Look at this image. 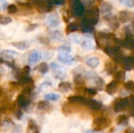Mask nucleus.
<instances>
[{"instance_id":"nucleus-22","label":"nucleus","mask_w":134,"mask_h":133,"mask_svg":"<svg viewBox=\"0 0 134 133\" xmlns=\"http://www.w3.org/2000/svg\"><path fill=\"white\" fill-rule=\"evenodd\" d=\"M83 92L87 96V98H93V96H95L97 95V91L93 88H86V89H84Z\"/></svg>"},{"instance_id":"nucleus-38","label":"nucleus","mask_w":134,"mask_h":133,"mask_svg":"<svg viewBox=\"0 0 134 133\" xmlns=\"http://www.w3.org/2000/svg\"><path fill=\"white\" fill-rule=\"evenodd\" d=\"M85 133H93V130H88V131H86Z\"/></svg>"},{"instance_id":"nucleus-28","label":"nucleus","mask_w":134,"mask_h":133,"mask_svg":"<svg viewBox=\"0 0 134 133\" xmlns=\"http://www.w3.org/2000/svg\"><path fill=\"white\" fill-rule=\"evenodd\" d=\"M38 127L36 122H35L34 120L30 119L29 122H28V129H29L30 131L32 132L33 130H35V129H38Z\"/></svg>"},{"instance_id":"nucleus-25","label":"nucleus","mask_w":134,"mask_h":133,"mask_svg":"<svg viewBox=\"0 0 134 133\" xmlns=\"http://www.w3.org/2000/svg\"><path fill=\"white\" fill-rule=\"evenodd\" d=\"M69 38H70V40L72 42H74L75 44H81L82 38H81V37L79 34H70Z\"/></svg>"},{"instance_id":"nucleus-21","label":"nucleus","mask_w":134,"mask_h":133,"mask_svg":"<svg viewBox=\"0 0 134 133\" xmlns=\"http://www.w3.org/2000/svg\"><path fill=\"white\" fill-rule=\"evenodd\" d=\"M114 77H115V79L117 80L119 82H123L126 78V73L123 71H119L115 73Z\"/></svg>"},{"instance_id":"nucleus-31","label":"nucleus","mask_w":134,"mask_h":133,"mask_svg":"<svg viewBox=\"0 0 134 133\" xmlns=\"http://www.w3.org/2000/svg\"><path fill=\"white\" fill-rule=\"evenodd\" d=\"M78 28H79V26H78V24H77L76 23H71V24H70L68 25V31H70V32L75 31L78 30Z\"/></svg>"},{"instance_id":"nucleus-9","label":"nucleus","mask_w":134,"mask_h":133,"mask_svg":"<svg viewBox=\"0 0 134 133\" xmlns=\"http://www.w3.org/2000/svg\"><path fill=\"white\" fill-rule=\"evenodd\" d=\"M119 83L120 82H119L115 79H114L110 83H108L106 85V89H105L107 93L109 94V95H114L118 91V89H119Z\"/></svg>"},{"instance_id":"nucleus-16","label":"nucleus","mask_w":134,"mask_h":133,"mask_svg":"<svg viewBox=\"0 0 134 133\" xmlns=\"http://www.w3.org/2000/svg\"><path fill=\"white\" fill-rule=\"evenodd\" d=\"M17 104L20 107H22V108L27 107L30 104V100L27 97L21 95L17 99Z\"/></svg>"},{"instance_id":"nucleus-12","label":"nucleus","mask_w":134,"mask_h":133,"mask_svg":"<svg viewBox=\"0 0 134 133\" xmlns=\"http://www.w3.org/2000/svg\"><path fill=\"white\" fill-rule=\"evenodd\" d=\"M42 59V53L39 51H34L32 52L28 58V62L31 65H35Z\"/></svg>"},{"instance_id":"nucleus-36","label":"nucleus","mask_w":134,"mask_h":133,"mask_svg":"<svg viewBox=\"0 0 134 133\" xmlns=\"http://www.w3.org/2000/svg\"><path fill=\"white\" fill-rule=\"evenodd\" d=\"M134 132V130L133 129H126L125 132L123 133H133Z\"/></svg>"},{"instance_id":"nucleus-5","label":"nucleus","mask_w":134,"mask_h":133,"mask_svg":"<svg viewBox=\"0 0 134 133\" xmlns=\"http://www.w3.org/2000/svg\"><path fill=\"white\" fill-rule=\"evenodd\" d=\"M128 107V99L127 98H118L114 103V111L115 112H121L126 110Z\"/></svg>"},{"instance_id":"nucleus-29","label":"nucleus","mask_w":134,"mask_h":133,"mask_svg":"<svg viewBox=\"0 0 134 133\" xmlns=\"http://www.w3.org/2000/svg\"><path fill=\"white\" fill-rule=\"evenodd\" d=\"M124 87L130 91L134 92V82L133 81H128L124 84Z\"/></svg>"},{"instance_id":"nucleus-27","label":"nucleus","mask_w":134,"mask_h":133,"mask_svg":"<svg viewBox=\"0 0 134 133\" xmlns=\"http://www.w3.org/2000/svg\"><path fill=\"white\" fill-rule=\"evenodd\" d=\"M49 107V103L46 101H41L38 103V110H41V111H44V110H46L48 109Z\"/></svg>"},{"instance_id":"nucleus-24","label":"nucleus","mask_w":134,"mask_h":133,"mask_svg":"<svg viewBox=\"0 0 134 133\" xmlns=\"http://www.w3.org/2000/svg\"><path fill=\"white\" fill-rule=\"evenodd\" d=\"M59 89L63 92H68L71 89V84L70 82H62L59 85Z\"/></svg>"},{"instance_id":"nucleus-17","label":"nucleus","mask_w":134,"mask_h":133,"mask_svg":"<svg viewBox=\"0 0 134 133\" xmlns=\"http://www.w3.org/2000/svg\"><path fill=\"white\" fill-rule=\"evenodd\" d=\"M112 9H113L112 5L110 3H108L107 2H103L102 4H101V7H100V12L103 14L105 15V14H108V13H111Z\"/></svg>"},{"instance_id":"nucleus-18","label":"nucleus","mask_w":134,"mask_h":133,"mask_svg":"<svg viewBox=\"0 0 134 133\" xmlns=\"http://www.w3.org/2000/svg\"><path fill=\"white\" fill-rule=\"evenodd\" d=\"M86 65H87L88 67H90V68H96V67L99 65L100 60H99V59H98L97 57H95V56H94V57H91V58L88 59V60H86Z\"/></svg>"},{"instance_id":"nucleus-2","label":"nucleus","mask_w":134,"mask_h":133,"mask_svg":"<svg viewBox=\"0 0 134 133\" xmlns=\"http://www.w3.org/2000/svg\"><path fill=\"white\" fill-rule=\"evenodd\" d=\"M111 124V120L104 116H97L93 122V129L94 131H101L108 128Z\"/></svg>"},{"instance_id":"nucleus-37","label":"nucleus","mask_w":134,"mask_h":133,"mask_svg":"<svg viewBox=\"0 0 134 133\" xmlns=\"http://www.w3.org/2000/svg\"><path fill=\"white\" fill-rule=\"evenodd\" d=\"M32 133H40L39 130H38V128L36 129H35V130H33V131H32Z\"/></svg>"},{"instance_id":"nucleus-30","label":"nucleus","mask_w":134,"mask_h":133,"mask_svg":"<svg viewBox=\"0 0 134 133\" xmlns=\"http://www.w3.org/2000/svg\"><path fill=\"white\" fill-rule=\"evenodd\" d=\"M120 2L128 7H133L134 5V0H119Z\"/></svg>"},{"instance_id":"nucleus-8","label":"nucleus","mask_w":134,"mask_h":133,"mask_svg":"<svg viewBox=\"0 0 134 133\" xmlns=\"http://www.w3.org/2000/svg\"><path fill=\"white\" fill-rule=\"evenodd\" d=\"M122 65L124 70H126L127 71L133 70L134 68V56H129L124 57V59L122 62Z\"/></svg>"},{"instance_id":"nucleus-1","label":"nucleus","mask_w":134,"mask_h":133,"mask_svg":"<svg viewBox=\"0 0 134 133\" xmlns=\"http://www.w3.org/2000/svg\"><path fill=\"white\" fill-rule=\"evenodd\" d=\"M99 20V9L96 6L91 7L86 13L83 19V23H86L92 26H95Z\"/></svg>"},{"instance_id":"nucleus-19","label":"nucleus","mask_w":134,"mask_h":133,"mask_svg":"<svg viewBox=\"0 0 134 133\" xmlns=\"http://www.w3.org/2000/svg\"><path fill=\"white\" fill-rule=\"evenodd\" d=\"M129 122V117L126 114H121L118 116L116 119V124L118 125H127Z\"/></svg>"},{"instance_id":"nucleus-10","label":"nucleus","mask_w":134,"mask_h":133,"mask_svg":"<svg viewBox=\"0 0 134 133\" xmlns=\"http://www.w3.org/2000/svg\"><path fill=\"white\" fill-rule=\"evenodd\" d=\"M104 69H105V71L108 73V74L109 75L115 74V73L117 71V64L115 61L108 60L105 63Z\"/></svg>"},{"instance_id":"nucleus-35","label":"nucleus","mask_w":134,"mask_h":133,"mask_svg":"<svg viewBox=\"0 0 134 133\" xmlns=\"http://www.w3.org/2000/svg\"><path fill=\"white\" fill-rule=\"evenodd\" d=\"M15 116H16V118L17 119L20 120L21 118H22V116H23L22 111H21L20 110H17V111H16V113H15Z\"/></svg>"},{"instance_id":"nucleus-39","label":"nucleus","mask_w":134,"mask_h":133,"mask_svg":"<svg viewBox=\"0 0 134 133\" xmlns=\"http://www.w3.org/2000/svg\"><path fill=\"white\" fill-rule=\"evenodd\" d=\"M132 26H133V31H134V20H133V22H132Z\"/></svg>"},{"instance_id":"nucleus-34","label":"nucleus","mask_w":134,"mask_h":133,"mask_svg":"<svg viewBox=\"0 0 134 133\" xmlns=\"http://www.w3.org/2000/svg\"><path fill=\"white\" fill-rule=\"evenodd\" d=\"M128 99V106L129 107H134V96L131 95Z\"/></svg>"},{"instance_id":"nucleus-26","label":"nucleus","mask_w":134,"mask_h":133,"mask_svg":"<svg viewBox=\"0 0 134 133\" xmlns=\"http://www.w3.org/2000/svg\"><path fill=\"white\" fill-rule=\"evenodd\" d=\"M95 83H96V85L97 87V89H101L104 85V81L103 80V78H101L100 77H98L97 75L96 76V78H95Z\"/></svg>"},{"instance_id":"nucleus-20","label":"nucleus","mask_w":134,"mask_h":133,"mask_svg":"<svg viewBox=\"0 0 134 133\" xmlns=\"http://www.w3.org/2000/svg\"><path fill=\"white\" fill-rule=\"evenodd\" d=\"M84 13V6L80 2H76L74 7V13L76 16H80Z\"/></svg>"},{"instance_id":"nucleus-11","label":"nucleus","mask_w":134,"mask_h":133,"mask_svg":"<svg viewBox=\"0 0 134 133\" xmlns=\"http://www.w3.org/2000/svg\"><path fill=\"white\" fill-rule=\"evenodd\" d=\"M132 18H133V13L131 12H129L126 10L119 12V17H118L119 22L122 23V24H125V23L130 21Z\"/></svg>"},{"instance_id":"nucleus-33","label":"nucleus","mask_w":134,"mask_h":133,"mask_svg":"<svg viewBox=\"0 0 134 133\" xmlns=\"http://www.w3.org/2000/svg\"><path fill=\"white\" fill-rule=\"evenodd\" d=\"M8 5V2L6 0H0V11L5 9Z\"/></svg>"},{"instance_id":"nucleus-4","label":"nucleus","mask_w":134,"mask_h":133,"mask_svg":"<svg viewBox=\"0 0 134 133\" xmlns=\"http://www.w3.org/2000/svg\"><path fill=\"white\" fill-rule=\"evenodd\" d=\"M49 67L52 69V71L57 78L62 80L66 77V75H67L66 70L64 67H62L61 66H60L55 63H51L49 65Z\"/></svg>"},{"instance_id":"nucleus-3","label":"nucleus","mask_w":134,"mask_h":133,"mask_svg":"<svg viewBox=\"0 0 134 133\" xmlns=\"http://www.w3.org/2000/svg\"><path fill=\"white\" fill-rule=\"evenodd\" d=\"M104 20L108 24V26L110 27V28L112 31H115L116 29H118L119 27L120 23H119V19L117 18L116 16L112 15L111 13L105 14L104 16Z\"/></svg>"},{"instance_id":"nucleus-13","label":"nucleus","mask_w":134,"mask_h":133,"mask_svg":"<svg viewBox=\"0 0 134 133\" xmlns=\"http://www.w3.org/2000/svg\"><path fill=\"white\" fill-rule=\"evenodd\" d=\"M57 59L60 62L67 64H69V63H71L73 60V57L71 55L69 54V53H64V52H60L59 53Z\"/></svg>"},{"instance_id":"nucleus-32","label":"nucleus","mask_w":134,"mask_h":133,"mask_svg":"<svg viewBox=\"0 0 134 133\" xmlns=\"http://www.w3.org/2000/svg\"><path fill=\"white\" fill-rule=\"evenodd\" d=\"M58 51L60 53V52H64V53H70L71 52V47L69 46H67V45H63V46H60L59 49H58Z\"/></svg>"},{"instance_id":"nucleus-15","label":"nucleus","mask_w":134,"mask_h":133,"mask_svg":"<svg viewBox=\"0 0 134 133\" xmlns=\"http://www.w3.org/2000/svg\"><path fill=\"white\" fill-rule=\"evenodd\" d=\"M18 53L13 50H4L1 53V56L7 60H13L17 57Z\"/></svg>"},{"instance_id":"nucleus-14","label":"nucleus","mask_w":134,"mask_h":133,"mask_svg":"<svg viewBox=\"0 0 134 133\" xmlns=\"http://www.w3.org/2000/svg\"><path fill=\"white\" fill-rule=\"evenodd\" d=\"M81 46L85 49L90 50V49H93L95 47V45H94V42H93V40L91 38H85L82 39Z\"/></svg>"},{"instance_id":"nucleus-6","label":"nucleus","mask_w":134,"mask_h":133,"mask_svg":"<svg viewBox=\"0 0 134 133\" xmlns=\"http://www.w3.org/2000/svg\"><path fill=\"white\" fill-rule=\"evenodd\" d=\"M85 106L89 107L90 110H93V111H100L102 107H103V104L100 101H97V100H95L92 98H87L86 97V103H85Z\"/></svg>"},{"instance_id":"nucleus-23","label":"nucleus","mask_w":134,"mask_h":133,"mask_svg":"<svg viewBox=\"0 0 134 133\" xmlns=\"http://www.w3.org/2000/svg\"><path fill=\"white\" fill-rule=\"evenodd\" d=\"M44 98L46 100H51V101H57L60 98V96L57 93H54V92H50V93H47L44 96Z\"/></svg>"},{"instance_id":"nucleus-7","label":"nucleus","mask_w":134,"mask_h":133,"mask_svg":"<svg viewBox=\"0 0 134 133\" xmlns=\"http://www.w3.org/2000/svg\"><path fill=\"white\" fill-rule=\"evenodd\" d=\"M121 45L122 47L127 49H134V36L131 34L126 35V37L121 42Z\"/></svg>"}]
</instances>
